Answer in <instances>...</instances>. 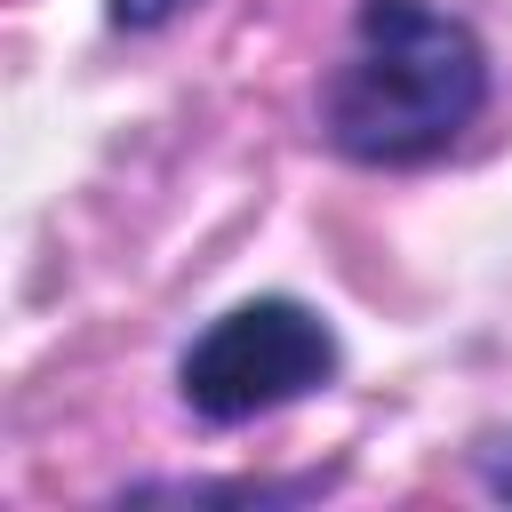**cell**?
<instances>
[{
    "label": "cell",
    "instance_id": "3",
    "mask_svg": "<svg viewBox=\"0 0 512 512\" xmlns=\"http://www.w3.org/2000/svg\"><path fill=\"white\" fill-rule=\"evenodd\" d=\"M192 0H112V24L120 32H160L168 16H184Z\"/></svg>",
    "mask_w": 512,
    "mask_h": 512
},
{
    "label": "cell",
    "instance_id": "1",
    "mask_svg": "<svg viewBox=\"0 0 512 512\" xmlns=\"http://www.w3.org/2000/svg\"><path fill=\"white\" fill-rule=\"evenodd\" d=\"M488 104V56L440 0H360L352 56L320 96V128L344 160L408 168L448 152Z\"/></svg>",
    "mask_w": 512,
    "mask_h": 512
},
{
    "label": "cell",
    "instance_id": "2",
    "mask_svg": "<svg viewBox=\"0 0 512 512\" xmlns=\"http://www.w3.org/2000/svg\"><path fill=\"white\" fill-rule=\"evenodd\" d=\"M336 376V336L320 312L288 304V296H256V304H232L176 368L184 384V408L208 416V424H248V416H272L304 392H320Z\"/></svg>",
    "mask_w": 512,
    "mask_h": 512
},
{
    "label": "cell",
    "instance_id": "4",
    "mask_svg": "<svg viewBox=\"0 0 512 512\" xmlns=\"http://www.w3.org/2000/svg\"><path fill=\"white\" fill-rule=\"evenodd\" d=\"M480 480H488V496H504V504H512V432L480 448Z\"/></svg>",
    "mask_w": 512,
    "mask_h": 512
}]
</instances>
